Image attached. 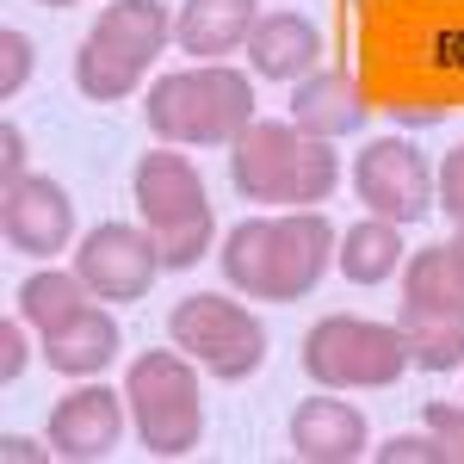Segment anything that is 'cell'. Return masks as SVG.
<instances>
[{
  "label": "cell",
  "instance_id": "6da1fadb",
  "mask_svg": "<svg viewBox=\"0 0 464 464\" xmlns=\"http://www.w3.org/2000/svg\"><path fill=\"white\" fill-rule=\"evenodd\" d=\"M334 223L322 211H279V217H242L223 248L217 266L229 291L260 297V304H304L322 285V273L334 266Z\"/></svg>",
  "mask_w": 464,
  "mask_h": 464
},
{
  "label": "cell",
  "instance_id": "7a4b0ae2",
  "mask_svg": "<svg viewBox=\"0 0 464 464\" xmlns=\"http://www.w3.org/2000/svg\"><path fill=\"white\" fill-rule=\"evenodd\" d=\"M143 124L168 149H229L254 124V81L229 63H192L149 81Z\"/></svg>",
  "mask_w": 464,
  "mask_h": 464
},
{
  "label": "cell",
  "instance_id": "3957f363",
  "mask_svg": "<svg viewBox=\"0 0 464 464\" xmlns=\"http://www.w3.org/2000/svg\"><path fill=\"white\" fill-rule=\"evenodd\" d=\"M130 198H137V217L149 223V236L161 248V273H192L198 260H211L217 217H211V192H205V174L192 168V155H179L168 143L149 149L130 168Z\"/></svg>",
  "mask_w": 464,
  "mask_h": 464
},
{
  "label": "cell",
  "instance_id": "277c9868",
  "mask_svg": "<svg viewBox=\"0 0 464 464\" xmlns=\"http://www.w3.org/2000/svg\"><path fill=\"white\" fill-rule=\"evenodd\" d=\"M124 402H130V428L143 440L149 459H186L205 440V391H198V365L179 347H149L124 372Z\"/></svg>",
  "mask_w": 464,
  "mask_h": 464
},
{
  "label": "cell",
  "instance_id": "5b68a950",
  "mask_svg": "<svg viewBox=\"0 0 464 464\" xmlns=\"http://www.w3.org/2000/svg\"><path fill=\"white\" fill-rule=\"evenodd\" d=\"M304 378L316 391H391L409 372V341L396 322H365V316H322L304 334Z\"/></svg>",
  "mask_w": 464,
  "mask_h": 464
},
{
  "label": "cell",
  "instance_id": "8992f818",
  "mask_svg": "<svg viewBox=\"0 0 464 464\" xmlns=\"http://www.w3.org/2000/svg\"><path fill=\"white\" fill-rule=\"evenodd\" d=\"M168 341L198 372H211L217 384H242L266 365V322L242 304V291L236 297H217V291L179 297L168 310Z\"/></svg>",
  "mask_w": 464,
  "mask_h": 464
},
{
  "label": "cell",
  "instance_id": "52a82bcc",
  "mask_svg": "<svg viewBox=\"0 0 464 464\" xmlns=\"http://www.w3.org/2000/svg\"><path fill=\"white\" fill-rule=\"evenodd\" d=\"M74 273H81V285L93 291V304L124 310V304H137V297L155 291L161 248H155L149 223H93L81 236V248H74Z\"/></svg>",
  "mask_w": 464,
  "mask_h": 464
},
{
  "label": "cell",
  "instance_id": "ba28073f",
  "mask_svg": "<svg viewBox=\"0 0 464 464\" xmlns=\"http://www.w3.org/2000/svg\"><path fill=\"white\" fill-rule=\"evenodd\" d=\"M353 192L372 217H391V223H421L440 205L428 155L409 143V137H372V143L359 149Z\"/></svg>",
  "mask_w": 464,
  "mask_h": 464
},
{
  "label": "cell",
  "instance_id": "9c48e42d",
  "mask_svg": "<svg viewBox=\"0 0 464 464\" xmlns=\"http://www.w3.org/2000/svg\"><path fill=\"white\" fill-rule=\"evenodd\" d=\"M297 149H304V130H297L291 118H254L248 130L229 143V186H236L248 205H285L291 211Z\"/></svg>",
  "mask_w": 464,
  "mask_h": 464
},
{
  "label": "cell",
  "instance_id": "30bf717a",
  "mask_svg": "<svg viewBox=\"0 0 464 464\" xmlns=\"http://www.w3.org/2000/svg\"><path fill=\"white\" fill-rule=\"evenodd\" d=\"M0 236L6 248L32 254V260H50V254L69 248L74 236V198L44 174H25L19 186L0 192Z\"/></svg>",
  "mask_w": 464,
  "mask_h": 464
},
{
  "label": "cell",
  "instance_id": "8fae6325",
  "mask_svg": "<svg viewBox=\"0 0 464 464\" xmlns=\"http://www.w3.org/2000/svg\"><path fill=\"white\" fill-rule=\"evenodd\" d=\"M124 421H130V402L106 384H81L74 396H63L50 409V446L63 464H100L118 452L124 440Z\"/></svg>",
  "mask_w": 464,
  "mask_h": 464
},
{
  "label": "cell",
  "instance_id": "7c38bea8",
  "mask_svg": "<svg viewBox=\"0 0 464 464\" xmlns=\"http://www.w3.org/2000/svg\"><path fill=\"white\" fill-rule=\"evenodd\" d=\"M372 118V100L347 69H316L304 81H291V124L304 137H322V143H341V137H359Z\"/></svg>",
  "mask_w": 464,
  "mask_h": 464
},
{
  "label": "cell",
  "instance_id": "4fadbf2b",
  "mask_svg": "<svg viewBox=\"0 0 464 464\" xmlns=\"http://www.w3.org/2000/svg\"><path fill=\"white\" fill-rule=\"evenodd\" d=\"M291 452L304 464H353L365 459V415L341 396H304L291 409Z\"/></svg>",
  "mask_w": 464,
  "mask_h": 464
},
{
  "label": "cell",
  "instance_id": "5bb4252c",
  "mask_svg": "<svg viewBox=\"0 0 464 464\" xmlns=\"http://www.w3.org/2000/svg\"><path fill=\"white\" fill-rule=\"evenodd\" d=\"M260 25V0H179L174 44L192 63H229V50H248Z\"/></svg>",
  "mask_w": 464,
  "mask_h": 464
},
{
  "label": "cell",
  "instance_id": "9a60e30c",
  "mask_svg": "<svg viewBox=\"0 0 464 464\" xmlns=\"http://www.w3.org/2000/svg\"><path fill=\"white\" fill-rule=\"evenodd\" d=\"M37 347H44V365H50V372H63V378H93V372H106L111 359H118V316H111V304H87V310L69 316L63 328L37 334Z\"/></svg>",
  "mask_w": 464,
  "mask_h": 464
},
{
  "label": "cell",
  "instance_id": "2e32d148",
  "mask_svg": "<svg viewBox=\"0 0 464 464\" xmlns=\"http://www.w3.org/2000/svg\"><path fill=\"white\" fill-rule=\"evenodd\" d=\"M316 56H322L316 19H304V13H260V25L248 37V69L260 81H304V74H316Z\"/></svg>",
  "mask_w": 464,
  "mask_h": 464
},
{
  "label": "cell",
  "instance_id": "e0dca14e",
  "mask_svg": "<svg viewBox=\"0 0 464 464\" xmlns=\"http://www.w3.org/2000/svg\"><path fill=\"white\" fill-rule=\"evenodd\" d=\"M396 328H402V341H409V365H421V372H459L464 365V304L402 297Z\"/></svg>",
  "mask_w": 464,
  "mask_h": 464
},
{
  "label": "cell",
  "instance_id": "ac0fdd59",
  "mask_svg": "<svg viewBox=\"0 0 464 464\" xmlns=\"http://www.w3.org/2000/svg\"><path fill=\"white\" fill-rule=\"evenodd\" d=\"M402 223H391V217H359L353 229L334 242V266L347 273V285H384V279H396L402 273Z\"/></svg>",
  "mask_w": 464,
  "mask_h": 464
},
{
  "label": "cell",
  "instance_id": "d6986e66",
  "mask_svg": "<svg viewBox=\"0 0 464 464\" xmlns=\"http://www.w3.org/2000/svg\"><path fill=\"white\" fill-rule=\"evenodd\" d=\"M93 37H106L111 50H124L130 63L155 69V56L168 50L174 25H168V6L161 0H106L100 19H93Z\"/></svg>",
  "mask_w": 464,
  "mask_h": 464
},
{
  "label": "cell",
  "instance_id": "ffe728a7",
  "mask_svg": "<svg viewBox=\"0 0 464 464\" xmlns=\"http://www.w3.org/2000/svg\"><path fill=\"white\" fill-rule=\"evenodd\" d=\"M143 63H130L124 50H111L106 37H81V50H74V87H81V100H93V106H111V100H130L137 93V81H143Z\"/></svg>",
  "mask_w": 464,
  "mask_h": 464
},
{
  "label": "cell",
  "instance_id": "44dd1931",
  "mask_svg": "<svg viewBox=\"0 0 464 464\" xmlns=\"http://www.w3.org/2000/svg\"><path fill=\"white\" fill-rule=\"evenodd\" d=\"M87 304H93V291L81 285V273H32V279L19 285V316L32 322L37 334L63 328V322L81 316Z\"/></svg>",
  "mask_w": 464,
  "mask_h": 464
},
{
  "label": "cell",
  "instance_id": "7402d4cb",
  "mask_svg": "<svg viewBox=\"0 0 464 464\" xmlns=\"http://www.w3.org/2000/svg\"><path fill=\"white\" fill-rule=\"evenodd\" d=\"M402 297L421 304H464V266L452 260V248H421L415 260H402Z\"/></svg>",
  "mask_w": 464,
  "mask_h": 464
},
{
  "label": "cell",
  "instance_id": "603a6c76",
  "mask_svg": "<svg viewBox=\"0 0 464 464\" xmlns=\"http://www.w3.org/2000/svg\"><path fill=\"white\" fill-rule=\"evenodd\" d=\"M334 186H341V149H328L322 137H304V149H297L291 211H322V198H334Z\"/></svg>",
  "mask_w": 464,
  "mask_h": 464
},
{
  "label": "cell",
  "instance_id": "cb8c5ba5",
  "mask_svg": "<svg viewBox=\"0 0 464 464\" xmlns=\"http://www.w3.org/2000/svg\"><path fill=\"white\" fill-rule=\"evenodd\" d=\"M32 69H37V44L19 32V25H6V32H0V93L13 100V93L32 81Z\"/></svg>",
  "mask_w": 464,
  "mask_h": 464
},
{
  "label": "cell",
  "instance_id": "d4e9b609",
  "mask_svg": "<svg viewBox=\"0 0 464 464\" xmlns=\"http://www.w3.org/2000/svg\"><path fill=\"white\" fill-rule=\"evenodd\" d=\"M372 452H378V464H452V459H446V446H440L428 428H421V433H396V440L372 446Z\"/></svg>",
  "mask_w": 464,
  "mask_h": 464
},
{
  "label": "cell",
  "instance_id": "484cf974",
  "mask_svg": "<svg viewBox=\"0 0 464 464\" xmlns=\"http://www.w3.org/2000/svg\"><path fill=\"white\" fill-rule=\"evenodd\" d=\"M421 428L446 446V459L459 464V446H464V402H428L421 409Z\"/></svg>",
  "mask_w": 464,
  "mask_h": 464
},
{
  "label": "cell",
  "instance_id": "4316f807",
  "mask_svg": "<svg viewBox=\"0 0 464 464\" xmlns=\"http://www.w3.org/2000/svg\"><path fill=\"white\" fill-rule=\"evenodd\" d=\"M433 192H440V211L452 217V223H464V143L440 161V174H433Z\"/></svg>",
  "mask_w": 464,
  "mask_h": 464
},
{
  "label": "cell",
  "instance_id": "83f0119b",
  "mask_svg": "<svg viewBox=\"0 0 464 464\" xmlns=\"http://www.w3.org/2000/svg\"><path fill=\"white\" fill-rule=\"evenodd\" d=\"M25 365H32V341H25L19 316H6L0 322V384H19Z\"/></svg>",
  "mask_w": 464,
  "mask_h": 464
},
{
  "label": "cell",
  "instance_id": "f1b7e54d",
  "mask_svg": "<svg viewBox=\"0 0 464 464\" xmlns=\"http://www.w3.org/2000/svg\"><path fill=\"white\" fill-rule=\"evenodd\" d=\"M19 179H25V130L6 118V124H0V192L19 186Z\"/></svg>",
  "mask_w": 464,
  "mask_h": 464
},
{
  "label": "cell",
  "instance_id": "f546056e",
  "mask_svg": "<svg viewBox=\"0 0 464 464\" xmlns=\"http://www.w3.org/2000/svg\"><path fill=\"white\" fill-rule=\"evenodd\" d=\"M0 459L6 464H44V459H56V446H50V440L37 446V440H25V433H6V440H0Z\"/></svg>",
  "mask_w": 464,
  "mask_h": 464
},
{
  "label": "cell",
  "instance_id": "4dcf8cb0",
  "mask_svg": "<svg viewBox=\"0 0 464 464\" xmlns=\"http://www.w3.org/2000/svg\"><path fill=\"white\" fill-rule=\"evenodd\" d=\"M391 118L402 124V130H428V124L446 118V106H409V100H391Z\"/></svg>",
  "mask_w": 464,
  "mask_h": 464
},
{
  "label": "cell",
  "instance_id": "1f68e13d",
  "mask_svg": "<svg viewBox=\"0 0 464 464\" xmlns=\"http://www.w3.org/2000/svg\"><path fill=\"white\" fill-rule=\"evenodd\" d=\"M446 248H452V260H459V266H464V223H459V236H452Z\"/></svg>",
  "mask_w": 464,
  "mask_h": 464
},
{
  "label": "cell",
  "instance_id": "d6a6232c",
  "mask_svg": "<svg viewBox=\"0 0 464 464\" xmlns=\"http://www.w3.org/2000/svg\"><path fill=\"white\" fill-rule=\"evenodd\" d=\"M37 6H74V0H37Z\"/></svg>",
  "mask_w": 464,
  "mask_h": 464
},
{
  "label": "cell",
  "instance_id": "836d02e7",
  "mask_svg": "<svg viewBox=\"0 0 464 464\" xmlns=\"http://www.w3.org/2000/svg\"><path fill=\"white\" fill-rule=\"evenodd\" d=\"M459 464H464V446H459Z\"/></svg>",
  "mask_w": 464,
  "mask_h": 464
}]
</instances>
